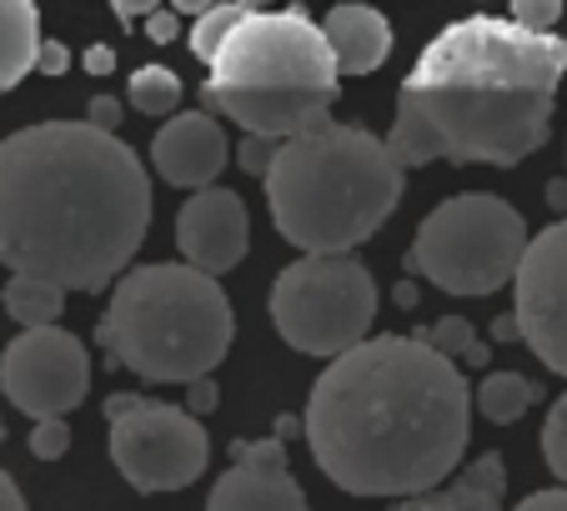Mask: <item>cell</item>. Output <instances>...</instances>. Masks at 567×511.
<instances>
[{"mask_svg":"<svg viewBox=\"0 0 567 511\" xmlns=\"http://www.w3.org/2000/svg\"><path fill=\"white\" fill-rule=\"evenodd\" d=\"M467 421L472 386L452 356L422 336H367L311 386L301 437L342 491L408 501L457 471Z\"/></svg>","mask_w":567,"mask_h":511,"instance_id":"1","label":"cell"},{"mask_svg":"<svg viewBox=\"0 0 567 511\" xmlns=\"http://www.w3.org/2000/svg\"><path fill=\"white\" fill-rule=\"evenodd\" d=\"M151 226V181L136 150L91 121H41L0 140V261L106 291Z\"/></svg>","mask_w":567,"mask_h":511,"instance_id":"2","label":"cell"},{"mask_svg":"<svg viewBox=\"0 0 567 511\" xmlns=\"http://www.w3.org/2000/svg\"><path fill=\"white\" fill-rule=\"evenodd\" d=\"M563 75V35L497 15L452 21L412 65L386 146L408 170L427 160L523 166L553 136Z\"/></svg>","mask_w":567,"mask_h":511,"instance_id":"3","label":"cell"},{"mask_svg":"<svg viewBox=\"0 0 567 511\" xmlns=\"http://www.w3.org/2000/svg\"><path fill=\"white\" fill-rule=\"evenodd\" d=\"M408 166L392 156L382 136L342 121L287 136L261 176L277 231L297 251H352L402 201Z\"/></svg>","mask_w":567,"mask_h":511,"instance_id":"4","label":"cell"},{"mask_svg":"<svg viewBox=\"0 0 567 511\" xmlns=\"http://www.w3.org/2000/svg\"><path fill=\"white\" fill-rule=\"evenodd\" d=\"M231 331V301L212 271L156 261L116 277L96 341L116 372L126 366L141 382H196L221 366Z\"/></svg>","mask_w":567,"mask_h":511,"instance_id":"5","label":"cell"},{"mask_svg":"<svg viewBox=\"0 0 567 511\" xmlns=\"http://www.w3.org/2000/svg\"><path fill=\"white\" fill-rule=\"evenodd\" d=\"M527 221L503 196H452L417 226L408 267L447 296H493L517 277L527 251Z\"/></svg>","mask_w":567,"mask_h":511,"instance_id":"6","label":"cell"},{"mask_svg":"<svg viewBox=\"0 0 567 511\" xmlns=\"http://www.w3.org/2000/svg\"><path fill=\"white\" fill-rule=\"evenodd\" d=\"M377 321V281L347 251H307L271 286V326L301 356H342Z\"/></svg>","mask_w":567,"mask_h":511,"instance_id":"7","label":"cell"},{"mask_svg":"<svg viewBox=\"0 0 567 511\" xmlns=\"http://www.w3.org/2000/svg\"><path fill=\"white\" fill-rule=\"evenodd\" d=\"M111 421V461L136 491H182L212 461L202 421L192 406H166L136 392H116L106 401Z\"/></svg>","mask_w":567,"mask_h":511,"instance_id":"8","label":"cell"},{"mask_svg":"<svg viewBox=\"0 0 567 511\" xmlns=\"http://www.w3.org/2000/svg\"><path fill=\"white\" fill-rule=\"evenodd\" d=\"M332 41L301 11H247L236 31L212 55L216 85H257V91H287V85H337Z\"/></svg>","mask_w":567,"mask_h":511,"instance_id":"9","label":"cell"},{"mask_svg":"<svg viewBox=\"0 0 567 511\" xmlns=\"http://www.w3.org/2000/svg\"><path fill=\"white\" fill-rule=\"evenodd\" d=\"M91 386V362L86 346L61 331L55 321L45 326H25L21 336L0 356V392L11 396L16 411L35 416H65L86 401Z\"/></svg>","mask_w":567,"mask_h":511,"instance_id":"10","label":"cell"},{"mask_svg":"<svg viewBox=\"0 0 567 511\" xmlns=\"http://www.w3.org/2000/svg\"><path fill=\"white\" fill-rule=\"evenodd\" d=\"M517 326L547 372L567 376V216L537 231L513 277Z\"/></svg>","mask_w":567,"mask_h":511,"instance_id":"11","label":"cell"},{"mask_svg":"<svg viewBox=\"0 0 567 511\" xmlns=\"http://www.w3.org/2000/svg\"><path fill=\"white\" fill-rule=\"evenodd\" d=\"M202 106L221 111L241 131H261V136H301V131L332 121L337 85H287V91H257V85H202Z\"/></svg>","mask_w":567,"mask_h":511,"instance_id":"12","label":"cell"},{"mask_svg":"<svg viewBox=\"0 0 567 511\" xmlns=\"http://www.w3.org/2000/svg\"><path fill=\"white\" fill-rule=\"evenodd\" d=\"M212 511H301L307 491L287 467V437L231 441V471L212 487Z\"/></svg>","mask_w":567,"mask_h":511,"instance_id":"13","label":"cell"},{"mask_svg":"<svg viewBox=\"0 0 567 511\" xmlns=\"http://www.w3.org/2000/svg\"><path fill=\"white\" fill-rule=\"evenodd\" d=\"M176 246L192 267L212 271V277L241 267V255L251 246L247 201L236 191H221V186H196L192 201L176 216Z\"/></svg>","mask_w":567,"mask_h":511,"instance_id":"14","label":"cell"},{"mask_svg":"<svg viewBox=\"0 0 567 511\" xmlns=\"http://www.w3.org/2000/svg\"><path fill=\"white\" fill-rule=\"evenodd\" d=\"M226 160H231V140H226L221 121L206 111H182L151 140V166L161 170V181L182 186V191L212 186Z\"/></svg>","mask_w":567,"mask_h":511,"instance_id":"15","label":"cell"},{"mask_svg":"<svg viewBox=\"0 0 567 511\" xmlns=\"http://www.w3.org/2000/svg\"><path fill=\"white\" fill-rule=\"evenodd\" d=\"M321 31L332 41L337 71L342 75H372L377 65L386 61V51H392V25H386V15L372 11V6L342 0V6L327 11V25H321Z\"/></svg>","mask_w":567,"mask_h":511,"instance_id":"16","label":"cell"},{"mask_svg":"<svg viewBox=\"0 0 567 511\" xmlns=\"http://www.w3.org/2000/svg\"><path fill=\"white\" fill-rule=\"evenodd\" d=\"M507 497V471L497 451H482L467 471H452L447 487H432L408 497L412 511H497Z\"/></svg>","mask_w":567,"mask_h":511,"instance_id":"17","label":"cell"},{"mask_svg":"<svg viewBox=\"0 0 567 511\" xmlns=\"http://www.w3.org/2000/svg\"><path fill=\"white\" fill-rule=\"evenodd\" d=\"M35 51H41L35 0H0V96L35 71Z\"/></svg>","mask_w":567,"mask_h":511,"instance_id":"18","label":"cell"},{"mask_svg":"<svg viewBox=\"0 0 567 511\" xmlns=\"http://www.w3.org/2000/svg\"><path fill=\"white\" fill-rule=\"evenodd\" d=\"M0 306L6 316H16L21 326H45L65 311V286L61 281H45V277H31V271H16L0 291Z\"/></svg>","mask_w":567,"mask_h":511,"instance_id":"19","label":"cell"},{"mask_svg":"<svg viewBox=\"0 0 567 511\" xmlns=\"http://www.w3.org/2000/svg\"><path fill=\"white\" fill-rule=\"evenodd\" d=\"M472 401H477V411L487 416V421L513 426V421H523V411L537 401V386L517 372H493V376H482Z\"/></svg>","mask_w":567,"mask_h":511,"instance_id":"20","label":"cell"},{"mask_svg":"<svg viewBox=\"0 0 567 511\" xmlns=\"http://www.w3.org/2000/svg\"><path fill=\"white\" fill-rule=\"evenodd\" d=\"M131 111H141V116H172L176 106H182V81H176V71H166V65H141L136 75H131Z\"/></svg>","mask_w":567,"mask_h":511,"instance_id":"21","label":"cell"},{"mask_svg":"<svg viewBox=\"0 0 567 511\" xmlns=\"http://www.w3.org/2000/svg\"><path fill=\"white\" fill-rule=\"evenodd\" d=\"M241 15H247V6H236V0H231V6H212V11L196 15V25H192V55H196V61L212 65V55L221 51V41L236 31V21H241Z\"/></svg>","mask_w":567,"mask_h":511,"instance_id":"22","label":"cell"},{"mask_svg":"<svg viewBox=\"0 0 567 511\" xmlns=\"http://www.w3.org/2000/svg\"><path fill=\"white\" fill-rule=\"evenodd\" d=\"M412 336H422L427 346H437L442 356H452V362H467V352L477 346V331H472L467 316H442V321H432V326L412 331Z\"/></svg>","mask_w":567,"mask_h":511,"instance_id":"23","label":"cell"},{"mask_svg":"<svg viewBox=\"0 0 567 511\" xmlns=\"http://www.w3.org/2000/svg\"><path fill=\"white\" fill-rule=\"evenodd\" d=\"M543 457H547V471L557 481H567V392L547 406V421H543Z\"/></svg>","mask_w":567,"mask_h":511,"instance_id":"24","label":"cell"},{"mask_svg":"<svg viewBox=\"0 0 567 511\" xmlns=\"http://www.w3.org/2000/svg\"><path fill=\"white\" fill-rule=\"evenodd\" d=\"M71 451V426L61 416H35V431H31V457L35 461H61Z\"/></svg>","mask_w":567,"mask_h":511,"instance_id":"25","label":"cell"},{"mask_svg":"<svg viewBox=\"0 0 567 511\" xmlns=\"http://www.w3.org/2000/svg\"><path fill=\"white\" fill-rule=\"evenodd\" d=\"M277 146H281L277 136H261V131H247L241 150H236V160H241V170H247V176H267V170H271V156H277Z\"/></svg>","mask_w":567,"mask_h":511,"instance_id":"26","label":"cell"},{"mask_svg":"<svg viewBox=\"0 0 567 511\" xmlns=\"http://www.w3.org/2000/svg\"><path fill=\"white\" fill-rule=\"evenodd\" d=\"M513 21L533 25V31H553L563 21V0H513Z\"/></svg>","mask_w":567,"mask_h":511,"instance_id":"27","label":"cell"},{"mask_svg":"<svg viewBox=\"0 0 567 511\" xmlns=\"http://www.w3.org/2000/svg\"><path fill=\"white\" fill-rule=\"evenodd\" d=\"M35 71L41 75H65L71 71V51H65L61 41H41V51H35Z\"/></svg>","mask_w":567,"mask_h":511,"instance_id":"28","label":"cell"},{"mask_svg":"<svg viewBox=\"0 0 567 511\" xmlns=\"http://www.w3.org/2000/svg\"><path fill=\"white\" fill-rule=\"evenodd\" d=\"M86 121L91 126H101V131H116L121 126V101L116 96H96L86 106Z\"/></svg>","mask_w":567,"mask_h":511,"instance_id":"29","label":"cell"},{"mask_svg":"<svg viewBox=\"0 0 567 511\" xmlns=\"http://www.w3.org/2000/svg\"><path fill=\"white\" fill-rule=\"evenodd\" d=\"M192 392H186V406H192L196 416H206V411H216V382L212 376H196V382H186Z\"/></svg>","mask_w":567,"mask_h":511,"instance_id":"30","label":"cell"},{"mask_svg":"<svg viewBox=\"0 0 567 511\" xmlns=\"http://www.w3.org/2000/svg\"><path fill=\"white\" fill-rule=\"evenodd\" d=\"M176 31H182V25H176V15H161V11H151V15H146V35H151L156 45L176 41Z\"/></svg>","mask_w":567,"mask_h":511,"instance_id":"31","label":"cell"},{"mask_svg":"<svg viewBox=\"0 0 567 511\" xmlns=\"http://www.w3.org/2000/svg\"><path fill=\"white\" fill-rule=\"evenodd\" d=\"M523 507H527V511H557V507L567 511V481H563V487H553V491H533Z\"/></svg>","mask_w":567,"mask_h":511,"instance_id":"32","label":"cell"},{"mask_svg":"<svg viewBox=\"0 0 567 511\" xmlns=\"http://www.w3.org/2000/svg\"><path fill=\"white\" fill-rule=\"evenodd\" d=\"M81 65H86L91 75H111L116 71V51H111V45H91V51L81 55Z\"/></svg>","mask_w":567,"mask_h":511,"instance_id":"33","label":"cell"},{"mask_svg":"<svg viewBox=\"0 0 567 511\" xmlns=\"http://www.w3.org/2000/svg\"><path fill=\"white\" fill-rule=\"evenodd\" d=\"M111 11H116L121 21H136V15H151V11H156V0H111Z\"/></svg>","mask_w":567,"mask_h":511,"instance_id":"34","label":"cell"},{"mask_svg":"<svg viewBox=\"0 0 567 511\" xmlns=\"http://www.w3.org/2000/svg\"><path fill=\"white\" fill-rule=\"evenodd\" d=\"M25 507V497H21V487H16L6 471H0V511H21Z\"/></svg>","mask_w":567,"mask_h":511,"instance_id":"35","label":"cell"},{"mask_svg":"<svg viewBox=\"0 0 567 511\" xmlns=\"http://www.w3.org/2000/svg\"><path fill=\"white\" fill-rule=\"evenodd\" d=\"M547 206H553L557 216H567V176H557V181H547Z\"/></svg>","mask_w":567,"mask_h":511,"instance_id":"36","label":"cell"},{"mask_svg":"<svg viewBox=\"0 0 567 511\" xmlns=\"http://www.w3.org/2000/svg\"><path fill=\"white\" fill-rule=\"evenodd\" d=\"M493 336L497 341H517V336H523V326H517V311H513V316H503V321H493Z\"/></svg>","mask_w":567,"mask_h":511,"instance_id":"37","label":"cell"},{"mask_svg":"<svg viewBox=\"0 0 567 511\" xmlns=\"http://www.w3.org/2000/svg\"><path fill=\"white\" fill-rule=\"evenodd\" d=\"M176 11H186V15H202V11H212L216 0H172Z\"/></svg>","mask_w":567,"mask_h":511,"instance_id":"38","label":"cell"},{"mask_svg":"<svg viewBox=\"0 0 567 511\" xmlns=\"http://www.w3.org/2000/svg\"><path fill=\"white\" fill-rule=\"evenodd\" d=\"M487 356H493V346H482V341H477V346H472V352H467V366H482V362H487Z\"/></svg>","mask_w":567,"mask_h":511,"instance_id":"39","label":"cell"},{"mask_svg":"<svg viewBox=\"0 0 567 511\" xmlns=\"http://www.w3.org/2000/svg\"><path fill=\"white\" fill-rule=\"evenodd\" d=\"M277 431H281V437H297L301 421H291V416H277Z\"/></svg>","mask_w":567,"mask_h":511,"instance_id":"40","label":"cell"},{"mask_svg":"<svg viewBox=\"0 0 567 511\" xmlns=\"http://www.w3.org/2000/svg\"><path fill=\"white\" fill-rule=\"evenodd\" d=\"M236 6H247V11H267L271 0H236Z\"/></svg>","mask_w":567,"mask_h":511,"instance_id":"41","label":"cell"},{"mask_svg":"<svg viewBox=\"0 0 567 511\" xmlns=\"http://www.w3.org/2000/svg\"><path fill=\"white\" fill-rule=\"evenodd\" d=\"M0 441H6V416H0Z\"/></svg>","mask_w":567,"mask_h":511,"instance_id":"42","label":"cell"}]
</instances>
